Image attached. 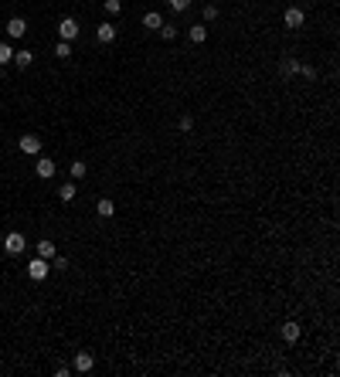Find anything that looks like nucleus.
Wrapping results in <instances>:
<instances>
[{
  "mask_svg": "<svg viewBox=\"0 0 340 377\" xmlns=\"http://www.w3.org/2000/svg\"><path fill=\"white\" fill-rule=\"evenodd\" d=\"M48 272H51V265H48V258H31V265H27V275H31L34 282H45Z\"/></svg>",
  "mask_w": 340,
  "mask_h": 377,
  "instance_id": "f257e3e1",
  "label": "nucleus"
},
{
  "mask_svg": "<svg viewBox=\"0 0 340 377\" xmlns=\"http://www.w3.org/2000/svg\"><path fill=\"white\" fill-rule=\"evenodd\" d=\"M24 248H27V241H24L21 231H11V235L4 238V251H7V255H21Z\"/></svg>",
  "mask_w": 340,
  "mask_h": 377,
  "instance_id": "f03ea898",
  "label": "nucleus"
},
{
  "mask_svg": "<svg viewBox=\"0 0 340 377\" xmlns=\"http://www.w3.org/2000/svg\"><path fill=\"white\" fill-rule=\"evenodd\" d=\"M58 37H61V41H75V37H79V21H75V17H65V21L58 24Z\"/></svg>",
  "mask_w": 340,
  "mask_h": 377,
  "instance_id": "7ed1b4c3",
  "label": "nucleus"
},
{
  "mask_svg": "<svg viewBox=\"0 0 340 377\" xmlns=\"http://www.w3.org/2000/svg\"><path fill=\"white\" fill-rule=\"evenodd\" d=\"M24 34H27V21H24V17H11V21H7V37L17 41V37H24Z\"/></svg>",
  "mask_w": 340,
  "mask_h": 377,
  "instance_id": "20e7f679",
  "label": "nucleus"
},
{
  "mask_svg": "<svg viewBox=\"0 0 340 377\" xmlns=\"http://www.w3.org/2000/svg\"><path fill=\"white\" fill-rule=\"evenodd\" d=\"M283 21H286V27H303V21H306V14L299 11V7H286V14H283Z\"/></svg>",
  "mask_w": 340,
  "mask_h": 377,
  "instance_id": "39448f33",
  "label": "nucleus"
},
{
  "mask_svg": "<svg viewBox=\"0 0 340 377\" xmlns=\"http://www.w3.org/2000/svg\"><path fill=\"white\" fill-rule=\"evenodd\" d=\"M92 367H95V357H92V354H85V350L75 354V370H79V374H89Z\"/></svg>",
  "mask_w": 340,
  "mask_h": 377,
  "instance_id": "423d86ee",
  "label": "nucleus"
},
{
  "mask_svg": "<svg viewBox=\"0 0 340 377\" xmlns=\"http://www.w3.org/2000/svg\"><path fill=\"white\" fill-rule=\"evenodd\" d=\"M95 41H99V45H113V41H116V27H113V24L95 27Z\"/></svg>",
  "mask_w": 340,
  "mask_h": 377,
  "instance_id": "0eeeda50",
  "label": "nucleus"
},
{
  "mask_svg": "<svg viewBox=\"0 0 340 377\" xmlns=\"http://www.w3.org/2000/svg\"><path fill=\"white\" fill-rule=\"evenodd\" d=\"M21 153H27V157L41 153V136H21Z\"/></svg>",
  "mask_w": 340,
  "mask_h": 377,
  "instance_id": "6e6552de",
  "label": "nucleus"
},
{
  "mask_svg": "<svg viewBox=\"0 0 340 377\" xmlns=\"http://www.w3.org/2000/svg\"><path fill=\"white\" fill-rule=\"evenodd\" d=\"M34 173H38V177H45V180H51V177H55V163L48 160V157H41V160L34 163Z\"/></svg>",
  "mask_w": 340,
  "mask_h": 377,
  "instance_id": "1a4fd4ad",
  "label": "nucleus"
},
{
  "mask_svg": "<svg viewBox=\"0 0 340 377\" xmlns=\"http://www.w3.org/2000/svg\"><path fill=\"white\" fill-rule=\"evenodd\" d=\"M143 27H150V31H160V27H163V17H160L157 11L143 14Z\"/></svg>",
  "mask_w": 340,
  "mask_h": 377,
  "instance_id": "9d476101",
  "label": "nucleus"
},
{
  "mask_svg": "<svg viewBox=\"0 0 340 377\" xmlns=\"http://www.w3.org/2000/svg\"><path fill=\"white\" fill-rule=\"evenodd\" d=\"M283 340H286V343H296V340H299V323H293V320L286 323V326H283Z\"/></svg>",
  "mask_w": 340,
  "mask_h": 377,
  "instance_id": "9b49d317",
  "label": "nucleus"
},
{
  "mask_svg": "<svg viewBox=\"0 0 340 377\" xmlns=\"http://www.w3.org/2000/svg\"><path fill=\"white\" fill-rule=\"evenodd\" d=\"M38 258H48V262H51V258H55V241H38Z\"/></svg>",
  "mask_w": 340,
  "mask_h": 377,
  "instance_id": "f8f14e48",
  "label": "nucleus"
},
{
  "mask_svg": "<svg viewBox=\"0 0 340 377\" xmlns=\"http://www.w3.org/2000/svg\"><path fill=\"white\" fill-rule=\"evenodd\" d=\"M31 61H34V51H24V48H21V51H14V65H17V68H27Z\"/></svg>",
  "mask_w": 340,
  "mask_h": 377,
  "instance_id": "ddd939ff",
  "label": "nucleus"
},
{
  "mask_svg": "<svg viewBox=\"0 0 340 377\" xmlns=\"http://www.w3.org/2000/svg\"><path fill=\"white\" fill-rule=\"evenodd\" d=\"M95 211H99V217H113L116 214V204H113V201H106V197H99Z\"/></svg>",
  "mask_w": 340,
  "mask_h": 377,
  "instance_id": "4468645a",
  "label": "nucleus"
},
{
  "mask_svg": "<svg viewBox=\"0 0 340 377\" xmlns=\"http://www.w3.org/2000/svg\"><path fill=\"white\" fill-rule=\"evenodd\" d=\"M187 34H191V41H194V45H201V41H208V27H204V24H194V27L187 31Z\"/></svg>",
  "mask_w": 340,
  "mask_h": 377,
  "instance_id": "2eb2a0df",
  "label": "nucleus"
},
{
  "mask_svg": "<svg viewBox=\"0 0 340 377\" xmlns=\"http://www.w3.org/2000/svg\"><path fill=\"white\" fill-rule=\"evenodd\" d=\"M68 173H72V180H82V177H85V173H89V167H85V163H68Z\"/></svg>",
  "mask_w": 340,
  "mask_h": 377,
  "instance_id": "dca6fc26",
  "label": "nucleus"
},
{
  "mask_svg": "<svg viewBox=\"0 0 340 377\" xmlns=\"http://www.w3.org/2000/svg\"><path fill=\"white\" fill-rule=\"evenodd\" d=\"M58 197H61V201H75V183H61V187H58Z\"/></svg>",
  "mask_w": 340,
  "mask_h": 377,
  "instance_id": "f3484780",
  "label": "nucleus"
},
{
  "mask_svg": "<svg viewBox=\"0 0 340 377\" xmlns=\"http://www.w3.org/2000/svg\"><path fill=\"white\" fill-rule=\"evenodd\" d=\"M72 55V41H58L55 45V58H68Z\"/></svg>",
  "mask_w": 340,
  "mask_h": 377,
  "instance_id": "a211bd4d",
  "label": "nucleus"
},
{
  "mask_svg": "<svg viewBox=\"0 0 340 377\" xmlns=\"http://www.w3.org/2000/svg\"><path fill=\"white\" fill-rule=\"evenodd\" d=\"M7 61H14V48L4 41V45H0V65H7Z\"/></svg>",
  "mask_w": 340,
  "mask_h": 377,
  "instance_id": "6ab92c4d",
  "label": "nucleus"
},
{
  "mask_svg": "<svg viewBox=\"0 0 340 377\" xmlns=\"http://www.w3.org/2000/svg\"><path fill=\"white\" fill-rule=\"evenodd\" d=\"M160 34H163V41H174V37H177V27H174V24H163Z\"/></svg>",
  "mask_w": 340,
  "mask_h": 377,
  "instance_id": "aec40b11",
  "label": "nucleus"
},
{
  "mask_svg": "<svg viewBox=\"0 0 340 377\" xmlns=\"http://www.w3.org/2000/svg\"><path fill=\"white\" fill-rule=\"evenodd\" d=\"M119 11H123V4H119V0H106V14H113V17H116Z\"/></svg>",
  "mask_w": 340,
  "mask_h": 377,
  "instance_id": "412c9836",
  "label": "nucleus"
},
{
  "mask_svg": "<svg viewBox=\"0 0 340 377\" xmlns=\"http://www.w3.org/2000/svg\"><path fill=\"white\" fill-rule=\"evenodd\" d=\"M170 4V11H187L191 7V0H167Z\"/></svg>",
  "mask_w": 340,
  "mask_h": 377,
  "instance_id": "4be33fe9",
  "label": "nucleus"
},
{
  "mask_svg": "<svg viewBox=\"0 0 340 377\" xmlns=\"http://www.w3.org/2000/svg\"><path fill=\"white\" fill-rule=\"evenodd\" d=\"M204 21H218V7H215V4L204 7Z\"/></svg>",
  "mask_w": 340,
  "mask_h": 377,
  "instance_id": "5701e85b",
  "label": "nucleus"
},
{
  "mask_svg": "<svg viewBox=\"0 0 340 377\" xmlns=\"http://www.w3.org/2000/svg\"><path fill=\"white\" fill-rule=\"evenodd\" d=\"M51 269H68V258L65 255H55V258H51Z\"/></svg>",
  "mask_w": 340,
  "mask_h": 377,
  "instance_id": "b1692460",
  "label": "nucleus"
},
{
  "mask_svg": "<svg viewBox=\"0 0 340 377\" xmlns=\"http://www.w3.org/2000/svg\"><path fill=\"white\" fill-rule=\"evenodd\" d=\"M299 75H303V79H317V68H310V65H299Z\"/></svg>",
  "mask_w": 340,
  "mask_h": 377,
  "instance_id": "393cba45",
  "label": "nucleus"
},
{
  "mask_svg": "<svg viewBox=\"0 0 340 377\" xmlns=\"http://www.w3.org/2000/svg\"><path fill=\"white\" fill-rule=\"evenodd\" d=\"M283 71H286V75H296V71H299V61H286Z\"/></svg>",
  "mask_w": 340,
  "mask_h": 377,
  "instance_id": "a878e982",
  "label": "nucleus"
},
{
  "mask_svg": "<svg viewBox=\"0 0 340 377\" xmlns=\"http://www.w3.org/2000/svg\"><path fill=\"white\" fill-rule=\"evenodd\" d=\"M181 129H184V133H191V129H194V119H191V116H181Z\"/></svg>",
  "mask_w": 340,
  "mask_h": 377,
  "instance_id": "bb28decb",
  "label": "nucleus"
}]
</instances>
